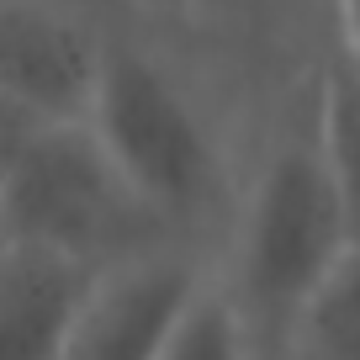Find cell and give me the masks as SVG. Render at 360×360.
<instances>
[{
  "instance_id": "cell-4",
  "label": "cell",
  "mask_w": 360,
  "mask_h": 360,
  "mask_svg": "<svg viewBox=\"0 0 360 360\" xmlns=\"http://www.w3.org/2000/svg\"><path fill=\"white\" fill-rule=\"evenodd\" d=\"M106 53L90 0H0V90L16 122H90Z\"/></svg>"
},
{
  "instance_id": "cell-1",
  "label": "cell",
  "mask_w": 360,
  "mask_h": 360,
  "mask_svg": "<svg viewBox=\"0 0 360 360\" xmlns=\"http://www.w3.org/2000/svg\"><path fill=\"white\" fill-rule=\"evenodd\" d=\"M349 249L355 228L318 133L313 75H307L286 122L265 138L259 159L238 180V202L228 212L223 281L249 323L259 360L286 355L302 302Z\"/></svg>"
},
{
  "instance_id": "cell-6",
  "label": "cell",
  "mask_w": 360,
  "mask_h": 360,
  "mask_svg": "<svg viewBox=\"0 0 360 360\" xmlns=\"http://www.w3.org/2000/svg\"><path fill=\"white\" fill-rule=\"evenodd\" d=\"M101 265L0 238V360H64Z\"/></svg>"
},
{
  "instance_id": "cell-11",
  "label": "cell",
  "mask_w": 360,
  "mask_h": 360,
  "mask_svg": "<svg viewBox=\"0 0 360 360\" xmlns=\"http://www.w3.org/2000/svg\"><path fill=\"white\" fill-rule=\"evenodd\" d=\"M334 43L360 64V0H334Z\"/></svg>"
},
{
  "instance_id": "cell-9",
  "label": "cell",
  "mask_w": 360,
  "mask_h": 360,
  "mask_svg": "<svg viewBox=\"0 0 360 360\" xmlns=\"http://www.w3.org/2000/svg\"><path fill=\"white\" fill-rule=\"evenodd\" d=\"M165 360H259L255 339H249V323L238 313L233 292H228L223 270L202 286V297L191 302L186 323L175 328Z\"/></svg>"
},
{
  "instance_id": "cell-8",
  "label": "cell",
  "mask_w": 360,
  "mask_h": 360,
  "mask_svg": "<svg viewBox=\"0 0 360 360\" xmlns=\"http://www.w3.org/2000/svg\"><path fill=\"white\" fill-rule=\"evenodd\" d=\"M281 360H360V244L302 302Z\"/></svg>"
},
{
  "instance_id": "cell-2",
  "label": "cell",
  "mask_w": 360,
  "mask_h": 360,
  "mask_svg": "<svg viewBox=\"0 0 360 360\" xmlns=\"http://www.w3.org/2000/svg\"><path fill=\"white\" fill-rule=\"evenodd\" d=\"M90 127L127 175V186L175 238H186L212 212H233L238 186L223 133L196 85L154 43L112 32Z\"/></svg>"
},
{
  "instance_id": "cell-5",
  "label": "cell",
  "mask_w": 360,
  "mask_h": 360,
  "mask_svg": "<svg viewBox=\"0 0 360 360\" xmlns=\"http://www.w3.org/2000/svg\"><path fill=\"white\" fill-rule=\"evenodd\" d=\"M217 270L186 238L101 265L64 360H165L175 328Z\"/></svg>"
},
{
  "instance_id": "cell-10",
  "label": "cell",
  "mask_w": 360,
  "mask_h": 360,
  "mask_svg": "<svg viewBox=\"0 0 360 360\" xmlns=\"http://www.w3.org/2000/svg\"><path fill=\"white\" fill-rule=\"evenodd\" d=\"M207 22H259L276 0H191Z\"/></svg>"
},
{
  "instance_id": "cell-7",
  "label": "cell",
  "mask_w": 360,
  "mask_h": 360,
  "mask_svg": "<svg viewBox=\"0 0 360 360\" xmlns=\"http://www.w3.org/2000/svg\"><path fill=\"white\" fill-rule=\"evenodd\" d=\"M313 106H318V133H323L334 180L345 191L349 228H355V244H360V64L339 43L313 69Z\"/></svg>"
},
{
  "instance_id": "cell-3",
  "label": "cell",
  "mask_w": 360,
  "mask_h": 360,
  "mask_svg": "<svg viewBox=\"0 0 360 360\" xmlns=\"http://www.w3.org/2000/svg\"><path fill=\"white\" fill-rule=\"evenodd\" d=\"M0 238L48 244L90 265H112L175 238L90 122H16L6 117L0 165Z\"/></svg>"
}]
</instances>
